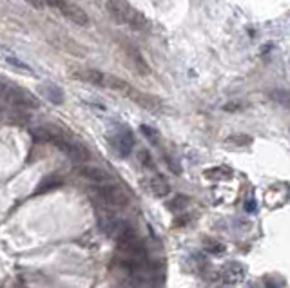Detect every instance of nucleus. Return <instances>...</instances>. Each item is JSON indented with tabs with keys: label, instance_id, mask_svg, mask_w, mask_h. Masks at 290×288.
I'll return each mask as SVG.
<instances>
[{
	"label": "nucleus",
	"instance_id": "1",
	"mask_svg": "<svg viewBox=\"0 0 290 288\" xmlns=\"http://www.w3.org/2000/svg\"><path fill=\"white\" fill-rule=\"evenodd\" d=\"M76 78H80L84 82H89V84L100 85V87H107L111 91H118L122 95H125L127 98H131L133 102H136L142 107L147 109H156L160 107V100L154 98L151 95H145L142 91H138L136 87H133L131 84H127L122 78H116L113 75H107V73L96 71V69H84V71H76Z\"/></svg>",
	"mask_w": 290,
	"mask_h": 288
},
{
	"label": "nucleus",
	"instance_id": "2",
	"mask_svg": "<svg viewBox=\"0 0 290 288\" xmlns=\"http://www.w3.org/2000/svg\"><path fill=\"white\" fill-rule=\"evenodd\" d=\"M107 11L116 20L118 24H124L127 28L134 29V31H147L149 20L140 13L138 10H134L127 0H107Z\"/></svg>",
	"mask_w": 290,
	"mask_h": 288
},
{
	"label": "nucleus",
	"instance_id": "3",
	"mask_svg": "<svg viewBox=\"0 0 290 288\" xmlns=\"http://www.w3.org/2000/svg\"><path fill=\"white\" fill-rule=\"evenodd\" d=\"M0 102L15 109H37L38 100L31 93L8 82H0Z\"/></svg>",
	"mask_w": 290,
	"mask_h": 288
},
{
	"label": "nucleus",
	"instance_id": "4",
	"mask_svg": "<svg viewBox=\"0 0 290 288\" xmlns=\"http://www.w3.org/2000/svg\"><path fill=\"white\" fill-rule=\"evenodd\" d=\"M28 2L38 6V8H53V10H57L58 13H62L64 17H67V19L73 20V22L78 26L89 24V19H87V15L84 13V10H80L78 6L71 4V2H67V0H28Z\"/></svg>",
	"mask_w": 290,
	"mask_h": 288
},
{
	"label": "nucleus",
	"instance_id": "5",
	"mask_svg": "<svg viewBox=\"0 0 290 288\" xmlns=\"http://www.w3.org/2000/svg\"><path fill=\"white\" fill-rule=\"evenodd\" d=\"M51 143L53 145H57L58 151H62L64 154H66L71 161H75V163H86V161H89V152L86 151V147L73 142V140H69L62 131L53 138Z\"/></svg>",
	"mask_w": 290,
	"mask_h": 288
},
{
	"label": "nucleus",
	"instance_id": "6",
	"mask_svg": "<svg viewBox=\"0 0 290 288\" xmlns=\"http://www.w3.org/2000/svg\"><path fill=\"white\" fill-rule=\"evenodd\" d=\"M96 192H98V196H100L102 203L109 205V207L124 208L125 205L129 203V198H127V194H125V190L114 183L100 185V187L96 189Z\"/></svg>",
	"mask_w": 290,
	"mask_h": 288
},
{
	"label": "nucleus",
	"instance_id": "7",
	"mask_svg": "<svg viewBox=\"0 0 290 288\" xmlns=\"http://www.w3.org/2000/svg\"><path fill=\"white\" fill-rule=\"evenodd\" d=\"M98 225H100L102 232L107 234L109 237H116L129 227V223L116 217V214L111 212L109 208H104V210L100 208V210H98Z\"/></svg>",
	"mask_w": 290,
	"mask_h": 288
},
{
	"label": "nucleus",
	"instance_id": "8",
	"mask_svg": "<svg viewBox=\"0 0 290 288\" xmlns=\"http://www.w3.org/2000/svg\"><path fill=\"white\" fill-rule=\"evenodd\" d=\"M114 145H116V151H118L120 156L127 158L131 152H133V147H134V136L133 132L129 131V129H124V131H120L118 134H116V142H114Z\"/></svg>",
	"mask_w": 290,
	"mask_h": 288
},
{
	"label": "nucleus",
	"instance_id": "9",
	"mask_svg": "<svg viewBox=\"0 0 290 288\" xmlns=\"http://www.w3.org/2000/svg\"><path fill=\"white\" fill-rule=\"evenodd\" d=\"M78 172H80L82 178H86V180L93 181V183H98V185L109 183V174H107L105 170L98 169V167L86 165V167H82Z\"/></svg>",
	"mask_w": 290,
	"mask_h": 288
},
{
	"label": "nucleus",
	"instance_id": "10",
	"mask_svg": "<svg viewBox=\"0 0 290 288\" xmlns=\"http://www.w3.org/2000/svg\"><path fill=\"white\" fill-rule=\"evenodd\" d=\"M149 189H151L152 194L158 196V198H165L167 194L171 192V185H169V181H167L163 176L156 174L149 180Z\"/></svg>",
	"mask_w": 290,
	"mask_h": 288
},
{
	"label": "nucleus",
	"instance_id": "11",
	"mask_svg": "<svg viewBox=\"0 0 290 288\" xmlns=\"http://www.w3.org/2000/svg\"><path fill=\"white\" fill-rule=\"evenodd\" d=\"M243 275H245V270H243V266L238 263L227 264L223 270V277L227 279L228 283H238V281H241Z\"/></svg>",
	"mask_w": 290,
	"mask_h": 288
},
{
	"label": "nucleus",
	"instance_id": "12",
	"mask_svg": "<svg viewBox=\"0 0 290 288\" xmlns=\"http://www.w3.org/2000/svg\"><path fill=\"white\" fill-rule=\"evenodd\" d=\"M127 53L131 55V58L134 60V67H136V69H138L142 75H147V73H149V66L145 64V62H143L142 55H140V53L136 51L134 48H127Z\"/></svg>",
	"mask_w": 290,
	"mask_h": 288
},
{
	"label": "nucleus",
	"instance_id": "13",
	"mask_svg": "<svg viewBox=\"0 0 290 288\" xmlns=\"http://www.w3.org/2000/svg\"><path fill=\"white\" fill-rule=\"evenodd\" d=\"M44 95L48 96L53 104H62V100H64L62 91L58 89V87H55V85H51V84H48L46 87H44Z\"/></svg>",
	"mask_w": 290,
	"mask_h": 288
},
{
	"label": "nucleus",
	"instance_id": "14",
	"mask_svg": "<svg viewBox=\"0 0 290 288\" xmlns=\"http://www.w3.org/2000/svg\"><path fill=\"white\" fill-rule=\"evenodd\" d=\"M62 183V180H58L57 176H48V181L44 180L42 181V185L38 187V190H37V194H40V192H46V190H51V189H55V187H58V185Z\"/></svg>",
	"mask_w": 290,
	"mask_h": 288
},
{
	"label": "nucleus",
	"instance_id": "15",
	"mask_svg": "<svg viewBox=\"0 0 290 288\" xmlns=\"http://www.w3.org/2000/svg\"><path fill=\"white\" fill-rule=\"evenodd\" d=\"M203 245H205V248L209 252H212V254H223L225 252V246L221 245V243H218V241H214V239H203Z\"/></svg>",
	"mask_w": 290,
	"mask_h": 288
},
{
	"label": "nucleus",
	"instance_id": "16",
	"mask_svg": "<svg viewBox=\"0 0 290 288\" xmlns=\"http://www.w3.org/2000/svg\"><path fill=\"white\" fill-rule=\"evenodd\" d=\"M142 132L145 134L147 140H151L152 143H158V132L152 127H149V125H142Z\"/></svg>",
	"mask_w": 290,
	"mask_h": 288
},
{
	"label": "nucleus",
	"instance_id": "17",
	"mask_svg": "<svg viewBox=\"0 0 290 288\" xmlns=\"http://www.w3.org/2000/svg\"><path fill=\"white\" fill-rule=\"evenodd\" d=\"M138 156H140V161H142L143 167H147V169H152V167H154V163H152V156L147 151H140Z\"/></svg>",
	"mask_w": 290,
	"mask_h": 288
},
{
	"label": "nucleus",
	"instance_id": "18",
	"mask_svg": "<svg viewBox=\"0 0 290 288\" xmlns=\"http://www.w3.org/2000/svg\"><path fill=\"white\" fill-rule=\"evenodd\" d=\"M181 203H189V199H187L185 196H178V198L174 199V201H172V205H174V207H178V208L183 207Z\"/></svg>",
	"mask_w": 290,
	"mask_h": 288
}]
</instances>
